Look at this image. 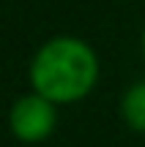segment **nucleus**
Masks as SVG:
<instances>
[{"mask_svg":"<svg viewBox=\"0 0 145 147\" xmlns=\"http://www.w3.org/2000/svg\"><path fill=\"white\" fill-rule=\"evenodd\" d=\"M58 104L44 98L36 90L16 95L8 109V131L22 144H41L58 128Z\"/></svg>","mask_w":145,"mask_h":147,"instance_id":"f03ea898","label":"nucleus"},{"mask_svg":"<svg viewBox=\"0 0 145 147\" xmlns=\"http://www.w3.org/2000/svg\"><path fill=\"white\" fill-rule=\"evenodd\" d=\"M101 76L99 52L80 36L58 33L33 52L27 65L30 90L41 93L58 106L85 101Z\"/></svg>","mask_w":145,"mask_h":147,"instance_id":"f257e3e1","label":"nucleus"},{"mask_svg":"<svg viewBox=\"0 0 145 147\" xmlns=\"http://www.w3.org/2000/svg\"><path fill=\"white\" fill-rule=\"evenodd\" d=\"M118 115L123 125L134 134H145V79H134L120 93Z\"/></svg>","mask_w":145,"mask_h":147,"instance_id":"7ed1b4c3","label":"nucleus"},{"mask_svg":"<svg viewBox=\"0 0 145 147\" xmlns=\"http://www.w3.org/2000/svg\"><path fill=\"white\" fill-rule=\"evenodd\" d=\"M140 52H142V60H145V25H142V33H140Z\"/></svg>","mask_w":145,"mask_h":147,"instance_id":"20e7f679","label":"nucleus"}]
</instances>
